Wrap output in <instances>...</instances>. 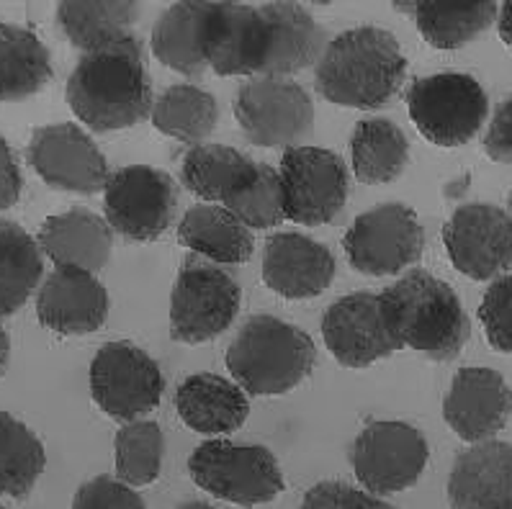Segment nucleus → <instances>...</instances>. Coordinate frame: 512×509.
I'll use <instances>...</instances> for the list:
<instances>
[{
  "instance_id": "nucleus-1",
  "label": "nucleus",
  "mask_w": 512,
  "mask_h": 509,
  "mask_svg": "<svg viewBox=\"0 0 512 509\" xmlns=\"http://www.w3.org/2000/svg\"><path fill=\"white\" fill-rule=\"evenodd\" d=\"M327 34L299 3H211L206 60L217 75L286 78L317 65Z\"/></svg>"
},
{
  "instance_id": "nucleus-2",
  "label": "nucleus",
  "mask_w": 512,
  "mask_h": 509,
  "mask_svg": "<svg viewBox=\"0 0 512 509\" xmlns=\"http://www.w3.org/2000/svg\"><path fill=\"white\" fill-rule=\"evenodd\" d=\"M65 96L73 114L98 134L139 124L155 106L142 42L132 34L83 54L67 78Z\"/></svg>"
},
{
  "instance_id": "nucleus-3",
  "label": "nucleus",
  "mask_w": 512,
  "mask_h": 509,
  "mask_svg": "<svg viewBox=\"0 0 512 509\" xmlns=\"http://www.w3.org/2000/svg\"><path fill=\"white\" fill-rule=\"evenodd\" d=\"M407 75V57L397 36L379 26H358L327 44L314 67V85L322 98L348 108H381L399 93Z\"/></svg>"
},
{
  "instance_id": "nucleus-4",
  "label": "nucleus",
  "mask_w": 512,
  "mask_h": 509,
  "mask_svg": "<svg viewBox=\"0 0 512 509\" xmlns=\"http://www.w3.org/2000/svg\"><path fill=\"white\" fill-rule=\"evenodd\" d=\"M386 317L402 348H412L438 363L464 350L471 335L469 317L448 283L425 270H412L381 294Z\"/></svg>"
},
{
  "instance_id": "nucleus-5",
  "label": "nucleus",
  "mask_w": 512,
  "mask_h": 509,
  "mask_svg": "<svg viewBox=\"0 0 512 509\" xmlns=\"http://www.w3.org/2000/svg\"><path fill=\"white\" fill-rule=\"evenodd\" d=\"M317 350L312 337L284 319H247L227 350V371L253 396H281L312 373Z\"/></svg>"
},
{
  "instance_id": "nucleus-6",
  "label": "nucleus",
  "mask_w": 512,
  "mask_h": 509,
  "mask_svg": "<svg viewBox=\"0 0 512 509\" xmlns=\"http://www.w3.org/2000/svg\"><path fill=\"white\" fill-rule=\"evenodd\" d=\"M188 471L199 489L237 507L273 502L286 486L271 450L232 440L201 443L188 458Z\"/></svg>"
},
{
  "instance_id": "nucleus-7",
  "label": "nucleus",
  "mask_w": 512,
  "mask_h": 509,
  "mask_svg": "<svg viewBox=\"0 0 512 509\" xmlns=\"http://www.w3.org/2000/svg\"><path fill=\"white\" fill-rule=\"evenodd\" d=\"M412 124L438 147H461L474 139L487 121V93L464 72H438L420 78L407 90Z\"/></svg>"
},
{
  "instance_id": "nucleus-8",
  "label": "nucleus",
  "mask_w": 512,
  "mask_h": 509,
  "mask_svg": "<svg viewBox=\"0 0 512 509\" xmlns=\"http://www.w3.org/2000/svg\"><path fill=\"white\" fill-rule=\"evenodd\" d=\"M240 312L235 278L201 258H188L170 294V335L175 342L201 345L232 327Z\"/></svg>"
},
{
  "instance_id": "nucleus-9",
  "label": "nucleus",
  "mask_w": 512,
  "mask_h": 509,
  "mask_svg": "<svg viewBox=\"0 0 512 509\" xmlns=\"http://www.w3.org/2000/svg\"><path fill=\"white\" fill-rule=\"evenodd\" d=\"M235 119L258 147H302L314 132V106L307 90L289 78H253L240 85Z\"/></svg>"
},
{
  "instance_id": "nucleus-10",
  "label": "nucleus",
  "mask_w": 512,
  "mask_h": 509,
  "mask_svg": "<svg viewBox=\"0 0 512 509\" xmlns=\"http://www.w3.org/2000/svg\"><path fill=\"white\" fill-rule=\"evenodd\" d=\"M165 378L160 366L132 342H106L91 363L93 402L111 420L139 422L160 404Z\"/></svg>"
},
{
  "instance_id": "nucleus-11",
  "label": "nucleus",
  "mask_w": 512,
  "mask_h": 509,
  "mask_svg": "<svg viewBox=\"0 0 512 509\" xmlns=\"http://www.w3.org/2000/svg\"><path fill=\"white\" fill-rule=\"evenodd\" d=\"M428 458V440L407 422H371L350 448L353 474L363 492L374 497L415 486L428 466Z\"/></svg>"
},
{
  "instance_id": "nucleus-12",
  "label": "nucleus",
  "mask_w": 512,
  "mask_h": 509,
  "mask_svg": "<svg viewBox=\"0 0 512 509\" xmlns=\"http://www.w3.org/2000/svg\"><path fill=\"white\" fill-rule=\"evenodd\" d=\"M286 219L304 227L330 224L343 211L350 196V178L345 162L322 147H291L281 157Z\"/></svg>"
},
{
  "instance_id": "nucleus-13",
  "label": "nucleus",
  "mask_w": 512,
  "mask_h": 509,
  "mask_svg": "<svg viewBox=\"0 0 512 509\" xmlns=\"http://www.w3.org/2000/svg\"><path fill=\"white\" fill-rule=\"evenodd\" d=\"M178 186L168 173L147 165H129L111 173L103 188L106 222L132 242H152L173 224Z\"/></svg>"
},
{
  "instance_id": "nucleus-14",
  "label": "nucleus",
  "mask_w": 512,
  "mask_h": 509,
  "mask_svg": "<svg viewBox=\"0 0 512 509\" xmlns=\"http://www.w3.org/2000/svg\"><path fill=\"white\" fill-rule=\"evenodd\" d=\"M343 245L358 273L374 278L394 276L422 258L425 232L412 209L381 204L350 224Z\"/></svg>"
},
{
  "instance_id": "nucleus-15",
  "label": "nucleus",
  "mask_w": 512,
  "mask_h": 509,
  "mask_svg": "<svg viewBox=\"0 0 512 509\" xmlns=\"http://www.w3.org/2000/svg\"><path fill=\"white\" fill-rule=\"evenodd\" d=\"M26 160L55 191L93 196L109 183V162L78 124H47L31 132Z\"/></svg>"
},
{
  "instance_id": "nucleus-16",
  "label": "nucleus",
  "mask_w": 512,
  "mask_h": 509,
  "mask_svg": "<svg viewBox=\"0 0 512 509\" xmlns=\"http://www.w3.org/2000/svg\"><path fill=\"white\" fill-rule=\"evenodd\" d=\"M443 242L453 268L471 281H497L512 265V219L500 206H458L443 227Z\"/></svg>"
},
{
  "instance_id": "nucleus-17",
  "label": "nucleus",
  "mask_w": 512,
  "mask_h": 509,
  "mask_svg": "<svg viewBox=\"0 0 512 509\" xmlns=\"http://www.w3.org/2000/svg\"><path fill=\"white\" fill-rule=\"evenodd\" d=\"M322 337L332 358L345 368H366L402 348L381 294H350L335 301L322 317Z\"/></svg>"
},
{
  "instance_id": "nucleus-18",
  "label": "nucleus",
  "mask_w": 512,
  "mask_h": 509,
  "mask_svg": "<svg viewBox=\"0 0 512 509\" xmlns=\"http://www.w3.org/2000/svg\"><path fill=\"white\" fill-rule=\"evenodd\" d=\"M443 417L464 443H489L512 417L510 384L492 368H461L443 399Z\"/></svg>"
},
{
  "instance_id": "nucleus-19",
  "label": "nucleus",
  "mask_w": 512,
  "mask_h": 509,
  "mask_svg": "<svg viewBox=\"0 0 512 509\" xmlns=\"http://www.w3.org/2000/svg\"><path fill=\"white\" fill-rule=\"evenodd\" d=\"M37 317L57 335H91L109 317V294L96 273L55 268L37 291Z\"/></svg>"
},
{
  "instance_id": "nucleus-20",
  "label": "nucleus",
  "mask_w": 512,
  "mask_h": 509,
  "mask_svg": "<svg viewBox=\"0 0 512 509\" xmlns=\"http://www.w3.org/2000/svg\"><path fill=\"white\" fill-rule=\"evenodd\" d=\"M448 502L451 509H512V443L461 450L448 476Z\"/></svg>"
},
{
  "instance_id": "nucleus-21",
  "label": "nucleus",
  "mask_w": 512,
  "mask_h": 509,
  "mask_svg": "<svg viewBox=\"0 0 512 509\" xmlns=\"http://www.w3.org/2000/svg\"><path fill=\"white\" fill-rule=\"evenodd\" d=\"M335 278V258L320 242L304 234L281 232L266 242L263 281L284 299H314Z\"/></svg>"
},
{
  "instance_id": "nucleus-22",
  "label": "nucleus",
  "mask_w": 512,
  "mask_h": 509,
  "mask_svg": "<svg viewBox=\"0 0 512 509\" xmlns=\"http://www.w3.org/2000/svg\"><path fill=\"white\" fill-rule=\"evenodd\" d=\"M42 255L57 268H78L96 273L109 263L114 247V229L103 216L88 209H70L44 219L37 234Z\"/></svg>"
},
{
  "instance_id": "nucleus-23",
  "label": "nucleus",
  "mask_w": 512,
  "mask_h": 509,
  "mask_svg": "<svg viewBox=\"0 0 512 509\" xmlns=\"http://www.w3.org/2000/svg\"><path fill=\"white\" fill-rule=\"evenodd\" d=\"M178 417L193 432L219 438L240 430L250 414V402L237 384L214 373L188 376L175 394Z\"/></svg>"
},
{
  "instance_id": "nucleus-24",
  "label": "nucleus",
  "mask_w": 512,
  "mask_h": 509,
  "mask_svg": "<svg viewBox=\"0 0 512 509\" xmlns=\"http://www.w3.org/2000/svg\"><path fill=\"white\" fill-rule=\"evenodd\" d=\"M206 24L209 3H173L152 29V52L170 70L199 78L209 70Z\"/></svg>"
},
{
  "instance_id": "nucleus-25",
  "label": "nucleus",
  "mask_w": 512,
  "mask_h": 509,
  "mask_svg": "<svg viewBox=\"0 0 512 509\" xmlns=\"http://www.w3.org/2000/svg\"><path fill=\"white\" fill-rule=\"evenodd\" d=\"M178 240L191 252L219 265H240L253 258V232L224 206H191L178 227Z\"/></svg>"
},
{
  "instance_id": "nucleus-26",
  "label": "nucleus",
  "mask_w": 512,
  "mask_h": 509,
  "mask_svg": "<svg viewBox=\"0 0 512 509\" xmlns=\"http://www.w3.org/2000/svg\"><path fill=\"white\" fill-rule=\"evenodd\" d=\"M142 8L134 0H65L57 6V24L80 52H96L132 36Z\"/></svg>"
},
{
  "instance_id": "nucleus-27",
  "label": "nucleus",
  "mask_w": 512,
  "mask_h": 509,
  "mask_svg": "<svg viewBox=\"0 0 512 509\" xmlns=\"http://www.w3.org/2000/svg\"><path fill=\"white\" fill-rule=\"evenodd\" d=\"M52 80V57L44 42L24 26L0 21V101L37 96Z\"/></svg>"
},
{
  "instance_id": "nucleus-28",
  "label": "nucleus",
  "mask_w": 512,
  "mask_h": 509,
  "mask_svg": "<svg viewBox=\"0 0 512 509\" xmlns=\"http://www.w3.org/2000/svg\"><path fill=\"white\" fill-rule=\"evenodd\" d=\"M44 276L39 242L16 222L0 219V319L11 317L37 294Z\"/></svg>"
},
{
  "instance_id": "nucleus-29",
  "label": "nucleus",
  "mask_w": 512,
  "mask_h": 509,
  "mask_svg": "<svg viewBox=\"0 0 512 509\" xmlns=\"http://www.w3.org/2000/svg\"><path fill=\"white\" fill-rule=\"evenodd\" d=\"M350 152H353L356 178L368 186H376L404 173L410 160V142L394 121L366 119L358 121L350 139Z\"/></svg>"
},
{
  "instance_id": "nucleus-30",
  "label": "nucleus",
  "mask_w": 512,
  "mask_h": 509,
  "mask_svg": "<svg viewBox=\"0 0 512 509\" xmlns=\"http://www.w3.org/2000/svg\"><path fill=\"white\" fill-rule=\"evenodd\" d=\"M152 126L165 137L199 147L214 132L219 106L211 93L196 85H170L152 106Z\"/></svg>"
},
{
  "instance_id": "nucleus-31",
  "label": "nucleus",
  "mask_w": 512,
  "mask_h": 509,
  "mask_svg": "<svg viewBox=\"0 0 512 509\" xmlns=\"http://www.w3.org/2000/svg\"><path fill=\"white\" fill-rule=\"evenodd\" d=\"M397 11L415 18L422 39L435 49H461L497 21V3L476 6H438V3H407Z\"/></svg>"
},
{
  "instance_id": "nucleus-32",
  "label": "nucleus",
  "mask_w": 512,
  "mask_h": 509,
  "mask_svg": "<svg viewBox=\"0 0 512 509\" xmlns=\"http://www.w3.org/2000/svg\"><path fill=\"white\" fill-rule=\"evenodd\" d=\"M47 466L42 440L13 414L0 412V497L24 499Z\"/></svg>"
},
{
  "instance_id": "nucleus-33",
  "label": "nucleus",
  "mask_w": 512,
  "mask_h": 509,
  "mask_svg": "<svg viewBox=\"0 0 512 509\" xmlns=\"http://www.w3.org/2000/svg\"><path fill=\"white\" fill-rule=\"evenodd\" d=\"M253 160L224 144H199L183 157V186L204 204H222Z\"/></svg>"
},
{
  "instance_id": "nucleus-34",
  "label": "nucleus",
  "mask_w": 512,
  "mask_h": 509,
  "mask_svg": "<svg viewBox=\"0 0 512 509\" xmlns=\"http://www.w3.org/2000/svg\"><path fill=\"white\" fill-rule=\"evenodd\" d=\"M224 209L237 216L247 229H271L286 219L281 175L271 165L253 162L235 188L224 196Z\"/></svg>"
},
{
  "instance_id": "nucleus-35",
  "label": "nucleus",
  "mask_w": 512,
  "mask_h": 509,
  "mask_svg": "<svg viewBox=\"0 0 512 509\" xmlns=\"http://www.w3.org/2000/svg\"><path fill=\"white\" fill-rule=\"evenodd\" d=\"M116 479L132 489L147 486L160 476L165 453V435L152 420L129 422L116 432Z\"/></svg>"
},
{
  "instance_id": "nucleus-36",
  "label": "nucleus",
  "mask_w": 512,
  "mask_h": 509,
  "mask_svg": "<svg viewBox=\"0 0 512 509\" xmlns=\"http://www.w3.org/2000/svg\"><path fill=\"white\" fill-rule=\"evenodd\" d=\"M484 335L500 353H512V273L492 281L479 306Z\"/></svg>"
},
{
  "instance_id": "nucleus-37",
  "label": "nucleus",
  "mask_w": 512,
  "mask_h": 509,
  "mask_svg": "<svg viewBox=\"0 0 512 509\" xmlns=\"http://www.w3.org/2000/svg\"><path fill=\"white\" fill-rule=\"evenodd\" d=\"M73 509H147V504L124 481L96 476L75 492Z\"/></svg>"
},
{
  "instance_id": "nucleus-38",
  "label": "nucleus",
  "mask_w": 512,
  "mask_h": 509,
  "mask_svg": "<svg viewBox=\"0 0 512 509\" xmlns=\"http://www.w3.org/2000/svg\"><path fill=\"white\" fill-rule=\"evenodd\" d=\"M299 509H397L381 497L356 489V486L325 481L312 486Z\"/></svg>"
},
{
  "instance_id": "nucleus-39",
  "label": "nucleus",
  "mask_w": 512,
  "mask_h": 509,
  "mask_svg": "<svg viewBox=\"0 0 512 509\" xmlns=\"http://www.w3.org/2000/svg\"><path fill=\"white\" fill-rule=\"evenodd\" d=\"M484 152L494 162H512V96L497 106L484 134Z\"/></svg>"
},
{
  "instance_id": "nucleus-40",
  "label": "nucleus",
  "mask_w": 512,
  "mask_h": 509,
  "mask_svg": "<svg viewBox=\"0 0 512 509\" xmlns=\"http://www.w3.org/2000/svg\"><path fill=\"white\" fill-rule=\"evenodd\" d=\"M21 186H24V178H21L19 160L13 155L8 139L0 134V211L19 204Z\"/></svg>"
},
{
  "instance_id": "nucleus-41",
  "label": "nucleus",
  "mask_w": 512,
  "mask_h": 509,
  "mask_svg": "<svg viewBox=\"0 0 512 509\" xmlns=\"http://www.w3.org/2000/svg\"><path fill=\"white\" fill-rule=\"evenodd\" d=\"M497 29H500L502 42H505L507 47H512V3L500 6V13H497Z\"/></svg>"
},
{
  "instance_id": "nucleus-42",
  "label": "nucleus",
  "mask_w": 512,
  "mask_h": 509,
  "mask_svg": "<svg viewBox=\"0 0 512 509\" xmlns=\"http://www.w3.org/2000/svg\"><path fill=\"white\" fill-rule=\"evenodd\" d=\"M8 358H11V337H8V332L0 327V373L6 371Z\"/></svg>"
},
{
  "instance_id": "nucleus-43",
  "label": "nucleus",
  "mask_w": 512,
  "mask_h": 509,
  "mask_svg": "<svg viewBox=\"0 0 512 509\" xmlns=\"http://www.w3.org/2000/svg\"><path fill=\"white\" fill-rule=\"evenodd\" d=\"M175 509H217V507H211V504H206V502H183V504H178Z\"/></svg>"
},
{
  "instance_id": "nucleus-44",
  "label": "nucleus",
  "mask_w": 512,
  "mask_h": 509,
  "mask_svg": "<svg viewBox=\"0 0 512 509\" xmlns=\"http://www.w3.org/2000/svg\"><path fill=\"white\" fill-rule=\"evenodd\" d=\"M507 206H510V211H507V214H510V219H512V191H510V201H507Z\"/></svg>"
},
{
  "instance_id": "nucleus-45",
  "label": "nucleus",
  "mask_w": 512,
  "mask_h": 509,
  "mask_svg": "<svg viewBox=\"0 0 512 509\" xmlns=\"http://www.w3.org/2000/svg\"><path fill=\"white\" fill-rule=\"evenodd\" d=\"M0 509H6V507H3V504H0Z\"/></svg>"
}]
</instances>
